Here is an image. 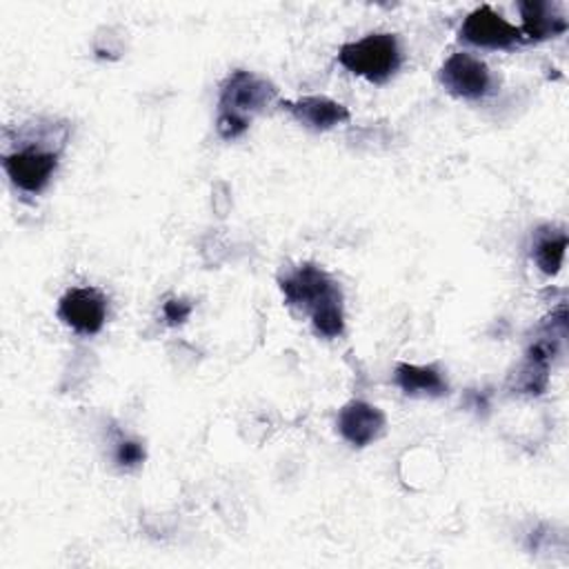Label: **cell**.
<instances>
[{"mask_svg":"<svg viewBox=\"0 0 569 569\" xmlns=\"http://www.w3.org/2000/svg\"><path fill=\"white\" fill-rule=\"evenodd\" d=\"M522 16L520 33L529 40H547L556 38L567 31V18L560 13L558 4L542 2V0H529L518 4Z\"/></svg>","mask_w":569,"mask_h":569,"instance_id":"cell-10","label":"cell"},{"mask_svg":"<svg viewBox=\"0 0 569 569\" xmlns=\"http://www.w3.org/2000/svg\"><path fill=\"white\" fill-rule=\"evenodd\" d=\"M385 413L365 400H351L338 411L336 427L340 436L353 447H367L385 431Z\"/></svg>","mask_w":569,"mask_h":569,"instance_id":"cell-8","label":"cell"},{"mask_svg":"<svg viewBox=\"0 0 569 569\" xmlns=\"http://www.w3.org/2000/svg\"><path fill=\"white\" fill-rule=\"evenodd\" d=\"M565 249H567L565 231L538 236V240L533 244V260H536L538 269L547 276L558 273L560 264H562V258H565Z\"/></svg>","mask_w":569,"mask_h":569,"instance_id":"cell-12","label":"cell"},{"mask_svg":"<svg viewBox=\"0 0 569 569\" xmlns=\"http://www.w3.org/2000/svg\"><path fill=\"white\" fill-rule=\"evenodd\" d=\"M287 305L309 311L311 316L325 307L342 305V293L331 276L316 264H300L280 278Z\"/></svg>","mask_w":569,"mask_h":569,"instance_id":"cell-3","label":"cell"},{"mask_svg":"<svg viewBox=\"0 0 569 569\" xmlns=\"http://www.w3.org/2000/svg\"><path fill=\"white\" fill-rule=\"evenodd\" d=\"M440 82L456 98L478 100L491 89V71L480 58L467 51H456L440 69Z\"/></svg>","mask_w":569,"mask_h":569,"instance_id":"cell-5","label":"cell"},{"mask_svg":"<svg viewBox=\"0 0 569 569\" xmlns=\"http://www.w3.org/2000/svg\"><path fill=\"white\" fill-rule=\"evenodd\" d=\"M460 38L482 49H509L522 40V33L489 4H480L465 18L460 27Z\"/></svg>","mask_w":569,"mask_h":569,"instance_id":"cell-6","label":"cell"},{"mask_svg":"<svg viewBox=\"0 0 569 569\" xmlns=\"http://www.w3.org/2000/svg\"><path fill=\"white\" fill-rule=\"evenodd\" d=\"M276 100V87L251 71H233L220 87L218 133L233 140L249 129L251 113Z\"/></svg>","mask_w":569,"mask_h":569,"instance_id":"cell-1","label":"cell"},{"mask_svg":"<svg viewBox=\"0 0 569 569\" xmlns=\"http://www.w3.org/2000/svg\"><path fill=\"white\" fill-rule=\"evenodd\" d=\"M162 313H164V320L169 325H182L191 313V305L187 300H180V298H169L162 307Z\"/></svg>","mask_w":569,"mask_h":569,"instance_id":"cell-14","label":"cell"},{"mask_svg":"<svg viewBox=\"0 0 569 569\" xmlns=\"http://www.w3.org/2000/svg\"><path fill=\"white\" fill-rule=\"evenodd\" d=\"M9 180L24 193H40L58 169V151L47 147H22L2 160Z\"/></svg>","mask_w":569,"mask_h":569,"instance_id":"cell-4","label":"cell"},{"mask_svg":"<svg viewBox=\"0 0 569 569\" xmlns=\"http://www.w3.org/2000/svg\"><path fill=\"white\" fill-rule=\"evenodd\" d=\"M284 107L300 124L313 131H327L349 120V109L327 96H305L293 102H284Z\"/></svg>","mask_w":569,"mask_h":569,"instance_id":"cell-9","label":"cell"},{"mask_svg":"<svg viewBox=\"0 0 569 569\" xmlns=\"http://www.w3.org/2000/svg\"><path fill=\"white\" fill-rule=\"evenodd\" d=\"M58 316L73 331L93 336L104 327L107 298L93 287H73L60 298Z\"/></svg>","mask_w":569,"mask_h":569,"instance_id":"cell-7","label":"cell"},{"mask_svg":"<svg viewBox=\"0 0 569 569\" xmlns=\"http://www.w3.org/2000/svg\"><path fill=\"white\" fill-rule=\"evenodd\" d=\"M144 460V449L140 442L136 440H120L118 449H116V462L124 469L138 467Z\"/></svg>","mask_w":569,"mask_h":569,"instance_id":"cell-13","label":"cell"},{"mask_svg":"<svg viewBox=\"0 0 569 569\" xmlns=\"http://www.w3.org/2000/svg\"><path fill=\"white\" fill-rule=\"evenodd\" d=\"M338 62L353 76L382 84L398 71L402 53L393 33H369L356 42L342 44Z\"/></svg>","mask_w":569,"mask_h":569,"instance_id":"cell-2","label":"cell"},{"mask_svg":"<svg viewBox=\"0 0 569 569\" xmlns=\"http://www.w3.org/2000/svg\"><path fill=\"white\" fill-rule=\"evenodd\" d=\"M396 385L407 396H442L447 393V382L442 373L436 367H422V365H409L400 362L396 367Z\"/></svg>","mask_w":569,"mask_h":569,"instance_id":"cell-11","label":"cell"}]
</instances>
